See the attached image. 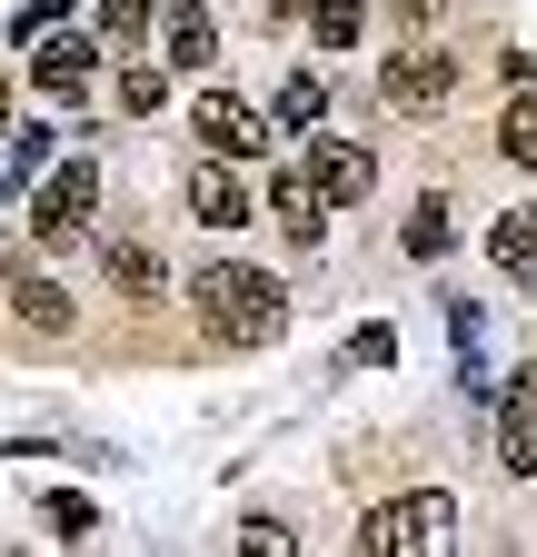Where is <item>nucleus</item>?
<instances>
[{"label": "nucleus", "mask_w": 537, "mask_h": 557, "mask_svg": "<svg viewBox=\"0 0 537 557\" xmlns=\"http://www.w3.org/2000/svg\"><path fill=\"white\" fill-rule=\"evenodd\" d=\"M458 537V508L438 498V487H419V498H388V508H369V528H359V547H378V557H409V547H448Z\"/></svg>", "instance_id": "7ed1b4c3"}, {"label": "nucleus", "mask_w": 537, "mask_h": 557, "mask_svg": "<svg viewBox=\"0 0 537 557\" xmlns=\"http://www.w3.org/2000/svg\"><path fill=\"white\" fill-rule=\"evenodd\" d=\"M160 40H170V70H210V60H220V30H210L199 0H179V11L160 21Z\"/></svg>", "instance_id": "9d476101"}, {"label": "nucleus", "mask_w": 537, "mask_h": 557, "mask_svg": "<svg viewBox=\"0 0 537 557\" xmlns=\"http://www.w3.org/2000/svg\"><path fill=\"white\" fill-rule=\"evenodd\" d=\"M268 220L289 230V249H319V239H328V199H319V180H309V170H268Z\"/></svg>", "instance_id": "1a4fd4ad"}, {"label": "nucleus", "mask_w": 537, "mask_h": 557, "mask_svg": "<svg viewBox=\"0 0 537 557\" xmlns=\"http://www.w3.org/2000/svg\"><path fill=\"white\" fill-rule=\"evenodd\" d=\"M189 120H199V139H210L220 160H259V150H268V110H249L239 90H199Z\"/></svg>", "instance_id": "423d86ee"}, {"label": "nucleus", "mask_w": 537, "mask_h": 557, "mask_svg": "<svg viewBox=\"0 0 537 557\" xmlns=\"http://www.w3.org/2000/svg\"><path fill=\"white\" fill-rule=\"evenodd\" d=\"M448 249V199H419L409 209V259H438Z\"/></svg>", "instance_id": "6ab92c4d"}, {"label": "nucleus", "mask_w": 537, "mask_h": 557, "mask_svg": "<svg viewBox=\"0 0 537 557\" xmlns=\"http://www.w3.org/2000/svg\"><path fill=\"white\" fill-rule=\"evenodd\" d=\"M268 110H279L289 129H319V110H328V81H319V70H289V81H279V100H268Z\"/></svg>", "instance_id": "4468645a"}, {"label": "nucleus", "mask_w": 537, "mask_h": 557, "mask_svg": "<svg viewBox=\"0 0 537 557\" xmlns=\"http://www.w3.org/2000/svg\"><path fill=\"white\" fill-rule=\"evenodd\" d=\"M100 259H110V278H120V289H129V299H160V259H150L140 239H110Z\"/></svg>", "instance_id": "dca6fc26"}, {"label": "nucleus", "mask_w": 537, "mask_h": 557, "mask_svg": "<svg viewBox=\"0 0 537 557\" xmlns=\"http://www.w3.org/2000/svg\"><path fill=\"white\" fill-rule=\"evenodd\" d=\"M11 309H21V329H30V338H71V299H60L50 278H30V269L11 278Z\"/></svg>", "instance_id": "9b49d317"}, {"label": "nucleus", "mask_w": 537, "mask_h": 557, "mask_svg": "<svg viewBox=\"0 0 537 557\" xmlns=\"http://www.w3.org/2000/svg\"><path fill=\"white\" fill-rule=\"evenodd\" d=\"M189 299H199V319H210L220 338H239V348H259V338H279L289 329V289L268 269H249V259H210V269H189Z\"/></svg>", "instance_id": "f257e3e1"}, {"label": "nucleus", "mask_w": 537, "mask_h": 557, "mask_svg": "<svg viewBox=\"0 0 537 557\" xmlns=\"http://www.w3.org/2000/svg\"><path fill=\"white\" fill-rule=\"evenodd\" d=\"M0 139H11V81H0Z\"/></svg>", "instance_id": "a878e982"}, {"label": "nucleus", "mask_w": 537, "mask_h": 557, "mask_svg": "<svg viewBox=\"0 0 537 557\" xmlns=\"http://www.w3.org/2000/svg\"><path fill=\"white\" fill-rule=\"evenodd\" d=\"M488 259H498L508 278H527V289H537V209H508V220L488 230Z\"/></svg>", "instance_id": "f8f14e48"}, {"label": "nucleus", "mask_w": 537, "mask_h": 557, "mask_svg": "<svg viewBox=\"0 0 537 557\" xmlns=\"http://www.w3.org/2000/svg\"><path fill=\"white\" fill-rule=\"evenodd\" d=\"M299 11H309V0H268V21H299Z\"/></svg>", "instance_id": "393cba45"}, {"label": "nucleus", "mask_w": 537, "mask_h": 557, "mask_svg": "<svg viewBox=\"0 0 537 557\" xmlns=\"http://www.w3.org/2000/svg\"><path fill=\"white\" fill-rule=\"evenodd\" d=\"M50 170V129H11V170H0V189L11 199H30V180Z\"/></svg>", "instance_id": "f3484780"}, {"label": "nucleus", "mask_w": 537, "mask_h": 557, "mask_svg": "<svg viewBox=\"0 0 537 557\" xmlns=\"http://www.w3.org/2000/svg\"><path fill=\"white\" fill-rule=\"evenodd\" d=\"M90 518H100V508L80 498V487H50V528H60V537H90Z\"/></svg>", "instance_id": "412c9836"}, {"label": "nucleus", "mask_w": 537, "mask_h": 557, "mask_svg": "<svg viewBox=\"0 0 537 557\" xmlns=\"http://www.w3.org/2000/svg\"><path fill=\"white\" fill-rule=\"evenodd\" d=\"M60 11H71V0H30V11H21V21H11V40H21V50H30V40H40V30H60Z\"/></svg>", "instance_id": "b1692460"}, {"label": "nucleus", "mask_w": 537, "mask_h": 557, "mask_svg": "<svg viewBox=\"0 0 537 557\" xmlns=\"http://www.w3.org/2000/svg\"><path fill=\"white\" fill-rule=\"evenodd\" d=\"M498 458L508 478H537V369H508L498 388Z\"/></svg>", "instance_id": "0eeeda50"}, {"label": "nucleus", "mask_w": 537, "mask_h": 557, "mask_svg": "<svg viewBox=\"0 0 537 557\" xmlns=\"http://www.w3.org/2000/svg\"><path fill=\"white\" fill-rule=\"evenodd\" d=\"M90 209H100V160L40 170V189H30V239H40V249H71V239L90 230Z\"/></svg>", "instance_id": "f03ea898"}, {"label": "nucleus", "mask_w": 537, "mask_h": 557, "mask_svg": "<svg viewBox=\"0 0 537 557\" xmlns=\"http://www.w3.org/2000/svg\"><path fill=\"white\" fill-rule=\"evenodd\" d=\"M448 90H458L448 50H398V60L378 70V100H388L398 120H428V110H448Z\"/></svg>", "instance_id": "20e7f679"}, {"label": "nucleus", "mask_w": 537, "mask_h": 557, "mask_svg": "<svg viewBox=\"0 0 537 557\" xmlns=\"http://www.w3.org/2000/svg\"><path fill=\"white\" fill-rule=\"evenodd\" d=\"M110 90H120V110H129V120H150V110L170 100V81H160V70H120Z\"/></svg>", "instance_id": "aec40b11"}, {"label": "nucleus", "mask_w": 537, "mask_h": 557, "mask_svg": "<svg viewBox=\"0 0 537 557\" xmlns=\"http://www.w3.org/2000/svg\"><path fill=\"white\" fill-rule=\"evenodd\" d=\"M189 209H199L210 230H239V220H249V189H239L229 170H199V180H189Z\"/></svg>", "instance_id": "ddd939ff"}, {"label": "nucleus", "mask_w": 537, "mask_h": 557, "mask_svg": "<svg viewBox=\"0 0 537 557\" xmlns=\"http://www.w3.org/2000/svg\"><path fill=\"white\" fill-rule=\"evenodd\" d=\"M239 547H249V557H289V547H299V537H289V528H279V518H249V528H239Z\"/></svg>", "instance_id": "5701e85b"}, {"label": "nucleus", "mask_w": 537, "mask_h": 557, "mask_svg": "<svg viewBox=\"0 0 537 557\" xmlns=\"http://www.w3.org/2000/svg\"><path fill=\"white\" fill-rule=\"evenodd\" d=\"M309 30H319V50H349V40L369 30V0H319V21H309Z\"/></svg>", "instance_id": "a211bd4d"}, {"label": "nucleus", "mask_w": 537, "mask_h": 557, "mask_svg": "<svg viewBox=\"0 0 537 557\" xmlns=\"http://www.w3.org/2000/svg\"><path fill=\"white\" fill-rule=\"evenodd\" d=\"M309 180H319L328 209H359L378 189V160H369V139H319V150H309Z\"/></svg>", "instance_id": "6e6552de"}, {"label": "nucleus", "mask_w": 537, "mask_h": 557, "mask_svg": "<svg viewBox=\"0 0 537 557\" xmlns=\"http://www.w3.org/2000/svg\"><path fill=\"white\" fill-rule=\"evenodd\" d=\"M90 81H100V40H80V30H40L30 40V90H50V100H90Z\"/></svg>", "instance_id": "39448f33"}, {"label": "nucleus", "mask_w": 537, "mask_h": 557, "mask_svg": "<svg viewBox=\"0 0 537 557\" xmlns=\"http://www.w3.org/2000/svg\"><path fill=\"white\" fill-rule=\"evenodd\" d=\"M498 150H508V170H537V90L498 110Z\"/></svg>", "instance_id": "2eb2a0df"}, {"label": "nucleus", "mask_w": 537, "mask_h": 557, "mask_svg": "<svg viewBox=\"0 0 537 557\" xmlns=\"http://www.w3.org/2000/svg\"><path fill=\"white\" fill-rule=\"evenodd\" d=\"M100 21H110V40H140V30L160 21V0H110V11H100Z\"/></svg>", "instance_id": "4be33fe9"}]
</instances>
